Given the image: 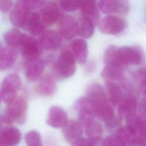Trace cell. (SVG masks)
Wrapping results in <instances>:
<instances>
[{"mask_svg": "<svg viewBox=\"0 0 146 146\" xmlns=\"http://www.w3.org/2000/svg\"><path fill=\"white\" fill-rule=\"evenodd\" d=\"M1 121H2V117H1V116H0V124H1Z\"/></svg>", "mask_w": 146, "mask_h": 146, "instance_id": "41", "label": "cell"}, {"mask_svg": "<svg viewBox=\"0 0 146 146\" xmlns=\"http://www.w3.org/2000/svg\"><path fill=\"white\" fill-rule=\"evenodd\" d=\"M86 94L94 106L96 116L104 121L107 125L116 119L113 105L100 84L97 83L90 84L87 88Z\"/></svg>", "mask_w": 146, "mask_h": 146, "instance_id": "2", "label": "cell"}, {"mask_svg": "<svg viewBox=\"0 0 146 146\" xmlns=\"http://www.w3.org/2000/svg\"><path fill=\"white\" fill-rule=\"evenodd\" d=\"M98 9V3L95 1H82L80 7L82 16L92 21L95 25H98L100 21Z\"/></svg>", "mask_w": 146, "mask_h": 146, "instance_id": "19", "label": "cell"}, {"mask_svg": "<svg viewBox=\"0 0 146 146\" xmlns=\"http://www.w3.org/2000/svg\"><path fill=\"white\" fill-rule=\"evenodd\" d=\"M134 133L136 137V145L146 146V126L142 127Z\"/></svg>", "mask_w": 146, "mask_h": 146, "instance_id": "33", "label": "cell"}, {"mask_svg": "<svg viewBox=\"0 0 146 146\" xmlns=\"http://www.w3.org/2000/svg\"><path fill=\"white\" fill-rule=\"evenodd\" d=\"M18 58V52L13 48H2L0 51V71H4L11 67Z\"/></svg>", "mask_w": 146, "mask_h": 146, "instance_id": "23", "label": "cell"}, {"mask_svg": "<svg viewBox=\"0 0 146 146\" xmlns=\"http://www.w3.org/2000/svg\"><path fill=\"white\" fill-rule=\"evenodd\" d=\"M2 44H1V43L0 42V51L2 50Z\"/></svg>", "mask_w": 146, "mask_h": 146, "instance_id": "39", "label": "cell"}, {"mask_svg": "<svg viewBox=\"0 0 146 146\" xmlns=\"http://www.w3.org/2000/svg\"><path fill=\"white\" fill-rule=\"evenodd\" d=\"M99 30L108 35H118L126 28L125 21L115 15H108L103 18L98 24Z\"/></svg>", "mask_w": 146, "mask_h": 146, "instance_id": "6", "label": "cell"}, {"mask_svg": "<svg viewBox=\"0 0 146 146\" xmlns=\"http://www.w3.org/2000/svg\"><path fill=\"white\" fill-rule=\"evenodd\" d=\"M31 13L26 1H18L10 12V21L15 27L23 28Z\"/></svg>", "mask_w": 146, "mask_h": 146, "instance_id": "8", "label": "cell"}, {"mask_svg": "<svg viewBox=\"0 0 146 146\" xmlns=\"http://www.w3.org/2000/svg\"><path fill=\"white\" fill-rule=\"evenodd\" d=\"M58 75L63 78L71 77L76 71V60L71 51L63 50L58 56L54 65Z\"/></svg>", "mask_w": 146, "mask_h": 146, "instance_id": "4", "label": "cell"}, {"mask_svg": "<svg viewBox=\"0 0 146 146\" xmlns=\"http://www.w3.org/2000/svg\"><path fill=\"white\" fill-rule=\"evenodd\" d=\"M23 34L16 29H10L7 31L4 35V41L9 47H19L22 39Z\"/></svg>", "mask_w": 146, "mask_h": 146, "instance_id": "29", "label": "cell"}, {"mask_svg": "<svg viewBox=\"0 0 146 146\" xmlns=\"http://www.w3.org/2000/svg\"><path fill=\"white\" fill-rule=\"evenodd\" d=\"M117 106V113L119 118L126 120L136 114L138 104L136 97L129 94L124 96Z\"/></svg>", "mask_w": 146, "mask_h": 146, "instance_id": "13", "label": "cell"}, {"mask_svg": "<svg viewBox=\"0 0 146 146\" xmlns=\"http://www.w3.org/2000/svg\"><path fill=\"white\" fill-rule=\"evenodd\" d=\"M78 22V35L84 38L92 37L95 31V24L91 19L81 16Z\"/></svg>", "mask_w": 146, "mask_h": 146, "instance_id": "26", "label": "cell"}, {"mask_svg": "<svg viewBox=\"0 0 146 146\" xmlns=\"http://www.w3.org/2000/svg\"><path fill=\"white\" fill-rule=\"evenodd\" d=\"M96 145L89 139L80 137L72 141V146H95Z\"/></svg>", "mask_w": 146, "mask_h": 146, "instance_id": "35", "label": "cell"}, {"mask_svg": "<svg viewBox=\"0 0 146 146\" xmlns=\"http://www.w3.org/2000/svg\"><path fill=\"white\" fill-rule=\"evenodd\" d=\"M19 47L25 62L40 58L42 48L39 41L34 37L23 34Z\"/></svg>", "mask_w": 146, "mask_h": 146, "instance_id": "7", "label": "cell"}, {"mask_svg": "<svg viewBox=\"0 0 146 146\" xmlns=\"http://www.w3.org/2000/svg\"><path fill=\"white\" fill-rule=\"evenodd\" d=\"M99 9L103 13L113 15V14H124L129 10V4L127 1L103 0L98 2Z\"/></svg>", "mask_w": 146, "mask_h": 146, "instance_id": "11", "label": "cell"}, {"mask_svg": "<svg viewBox=\"0 0 146 146\" xmlns=\"http://www.w3.org/2000/svg\"><path fill=\"white\" fill-rule=\"evenodd\" d=\"M38 12L46 27L59 22L63 16L61 7L54 2H46Z\"/></svg>", "mask_w": 146, "mask_h": 146, "instance_id": "9", "label": "cell"}, {"mask_svg": "<svg viewBox=\"0 0 146 146\" xmlns=\"http://www.w3.org/2000/svg\"><path fill=\"white\" fill-rule=\"evenodd\" d=\"M144 59V53L137 46H110L104 54V61L106 65L122 69L129 65L140 64Z\"/></svg>", "mask_w": 146, "mask_h": 146, "instance_id": "1", "label": "cell"}, {"mask_svg": "<svg viewBox=\"0 0 146 146\" xmlns=\"http://www.w3.org/2000/svg\"><path fill=\"white\" fill-rule=\"evenodd\" d=\"M75 109L78 113L79 122L83 125L88 121L94 120L96 116L94 106L87 97L79 98L75 102Z\"/></svg>", "mask_w": 146, "mask_h": 146, "instance_id": "10", "label": "cell"}, {"mask_svg": "<svg viewBox=\"0 0 146 146\" xmlns=\"http://www.w3.org/2000/svg\"><path fill=\"white\" fill-rule=\"evenodd\" d=\"M63 133L68 141H74L80 138L83 133L82 124L75 120H70L63 127Z\"/></svg>", "mask_w": 146, "mask_h": 146, "instance_id": "22", "label": "cell"}, {"mask_svg": "<svg viewBox=\"0 0 146 146\" xmlns=\"http://www.w3.org/2000/svg\"><path fill=\"white\" fill-rule=\"evenodd\" d=\"M84 125L85 133L88 139L96 144H98L101 140L103 133L102 125L94 119L88 121Z\"/></svg>", "mask_w": 146, "mask_h": 146, "instance_id": "24", "label": "cell"}, {"mask_svg": "<svg viewBox=\"0 0 146 146\" xmlns=\"http://www.w3.org/2000/svg\"><path fill=\"white\" fill-rule=\"evenodd\" d=\"M71 53L75 60L80 64H84L88 56V46L83 39H76L71 44Z\"/></svg>", "mask_w": 146, "mask_h": 146, "instance_id": "21", "label": "cell"}, {"mask_svg": "<svg viewBox=\"0 0 146 146\" xmlns=\"http://www.w3.org/2000/svg\"><path fill=\"white\" fill-rule=\"evenodd\" d=\"M25 141L27 146H42L40 135L35 131H31L27 133Z\"/></svg>", "mask_w": 146, "mask_h": 146, "instance_id": "31", "label": "cell"}, {"mask_svg": "<svg viewBox=\"0 0 146 146\" xmlns=\"http://www.w3.org/2000/svg\"><path fill=\"white\" fill-rule=\"evenodd\" d=\"M102 146H123V145L116 135H111L103 139Z\"/></svg>", "mask_w": 146, "mask_h": 146, "instance_id": "34", "label": "cell"}, {"mask_svg": "<svg viewBox=\"0 0 146 146\" xmlns=\"http://www.w3.org/2000/svg\"><path fill=\"white\" fill-rule=\"evenodd\" d=\"M46 26L43 23L38 11H32L23 29L35 36L44 31Z\"/></svg>", "mask_w": 146, "mask_h": 146, "instance_id": "20", "label": "cell"}, {"mask_svg": "<svg viewBox=\"0 0 146 146\" xmlns=\"http://www.w3.org/2000/svg\"><path fill=\"white\" fill-rule=\"evenodd\" d=\"M133 76L141 91L146 96V67H143L133 73Z\"/></svg>", "mask_w": 146, "mask_h": 146, "instance_id": "30", "label": "cell"}, {"mask_svg": "<svg viewBox=\"0 0 146 146\" xmlns=\"http://www.w3.org/2000/svg\"><path fill=\"white\" fill-rule=\"evenodd\" d=\"M101 75L106 82H114L122 79L123 69L111 65H106L102 70Z\"/></svg>", "mask_w": 146, "mask_h": 146, "instance_id": "28", "label": "cell"}, {"mask_svg": "<svg viewBox=\"0 0 146 146\" xmlns=\"http://www.w3.org/2000/svg\"><path fill=\"white\" fill-rule=\"evenodd\" d=\"M27 111V103L22 98H16L7 106L2 121L7 124L23 123L26 118Z\"/></svg>", "mask_w": 146, "mask_h": 146, "instance_id": "3", "label": "cell"}, {"mask_svg": "<svg viewBox=\"0 0 146 146\" xmlns=\"http://www.w3.org/2000/svg\"><path fill=\"white\" fill-rule=\"evenodd\" d=\"M138 108L139 110V115L146 121V98H143L140 102Z\"/></svg>", "mask_w": 146, "mask_h": 146, "instance_id": "38", "label": "cell"}, {"mask_svg": "<svg viewBox=\"0 0 146 146\" xmlns=\"http://www.w3.org/2000/svg\"><path fill=\"white\" fill-rule=\"evenodd\" d=\"M106 94L113 106L119 105L124 98L121 88L114 82H106Z\"/></svg>", "mask_w": 146, "mask_h": 146, "instance_id": "25", "label": "cell"}, {"mask_svg": "<svg viewBox=\"0 0 146 146\" xmlns=\"http://www.w3.org/2000/svg\"><path fill=\"white\" fill-rule=\"evenodd\" d=\"M39 42L42 48L46 50H55L61 46L62 39L59 33L54 30H49L41 34Z\"/></svg>", "mask_w": 146, "mask_h": 146, "instance_id": "14", "label": "cell"}, {"mask_svg": "<svg viewBox=\"0 0 146 146\" xmlns=\"http://www.w3.org/2000/svg\"><path fill=\"white\" fill-rule=\"evenodd\" d=\"M25 63V74L29 82H35L39 80L44 71V63L40 58L31 60Z\"/></svg>", "mask_w": 146, "mask_h": 146, "instance_id": "16", "label": "cell"}, {"mask_svg": "<svg viewBox=\"0 0 146 146\" xmlns=\"http://www.w3.org/2000/svg\"><path fill=\"white\" fill-rule=\"evenodd\" d=\"M35 90L36 92L42 96H50L55 92L56 84L52 76L46 74L39 78Z\"/></svg>", "mask_w": 146, "mask_h": 146, "instance_id": "18", "label": "cell"}, {"mask_svg": "<svg viewBox=\"0 0 146 146\" xmlns=\"http://www.w3.org/2000/svg\"><path fill=\"white\" fill-rule=\"evenodd\" d=\"M21 139V133L14 127H7L0 132V146H16Z\"/></svg>", "mask_w": 146, "mask_h": 146, "instance_id": "17", "label": "cell"}, {"mask_svg": "<svg viewBox=\"0 0 146 146\" xmlns=\"http://www.w3.org/2000/svg\"><path fill=\"white\" fill-rule=\"evenodd\" d=\"M21 86V80L18 75L11 74L6 76L1 84V94L2 100L6 103H10L15 98L17 92Z\"/></svg>", "mask_w": 146, "mask_h": 146, "instance_id": "5", "label": "cell"}, {"mask_svg": "<svg viewBox=\"0 0 146 146\" xmlns=\"http://www.w3.org/2000/svg\"><path fill=\"white\" fill-rule=\"evenodd\" d=\"M1 100H2V98H1V91H0V103H1Z\"/></svg>", "mask_w": 146, "mask_h": 146, "instance_id": "40", "label": "cell"}, {"mask_svg": "<svg viewBox=\"0 0 146 146\" xmlns=\"http://www.w3.org/2000/svg\"><path fill=\"white\" fill-rule=\"evenodd\" d=\"M58 29L59 33L62 38L71 39L78 34V22L71 15H63L59 21Z\"/></svg>", "mask_w": 146, "mask_h": 146, "instance_id": "12", "label": "cell"}, {"mask_svg": "<svg viewBox=\"0 0 146 146\" xmlns=\"http://www.w3.org/2000/svg\"><path fill=\"white\" fill-rule=\"evenodd\" d=\"M14 7L13 1L8 0H0V11L7 13Z\"/></svg>", "mask_w": 146, "mask_h": 146, "instance_id": "36", "label": "cell"}, {"mask_svg": "<svg viewBox=\"0 0 146 146\" xmlns=\"http://www.w3.org/2000/svg\"><path fill=\"white\" fill-rule=\"evenodd\" d=\"M119 139L123 146H135L136 137L134 133L127 127L119 128L115 134Z\"/></svg>", "mask_w": 146, "mask_h": 146, "instance_id": "27", "label": "cell"}, {"mask_svg": "<svg viewBox=\"0 0 146 146\" xmlns=\"http://www.w3.org/2000/svg\"><path fill=\"white\" fill-rule=\"evenodd\" d=\"M82 1H61L59 6L62 10L67 12H74L80 9Z\"/></svg>", "mask_w": 146, "mask_h": 146, "instance_id": "32", "label": "cell"}, {"mask_svg": "<svg viewBox=\"0 0 146 146\" xmlns=\"http://www.w3.org/2000/svg\"><path fill=\"white\" fill-rule=\"evenodd\" d=\"M28 6L30 9L32 10L42 8L44 5L46 3V1H39V0H29L26 1Z\"/></svg>", "mask_w": 146, "mask_h": 146, "instance_id": "37", "label": "cell"}, {"mask_svg": "<svg viewBox=\"0 0 146 146\" xmlns=\"http://www.w3.org/2000/svg\"><path fill=\"white\" fill-rule=\"evenodd\" d=\"M68 121L66 112L59 106H51L48 111L47 124L53 128L63 127Z\"/></svg>", "mask_w": 146, "mask_h": 146, "instance_id": "15", "label": "cell"}]
</instances>
